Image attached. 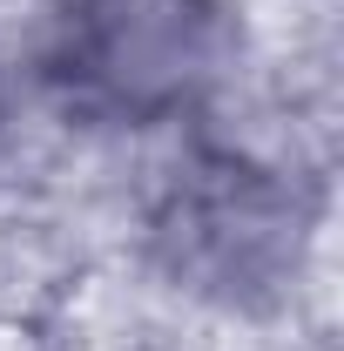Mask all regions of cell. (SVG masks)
Masks as SVG:
<instances>
[{"label": "cell", "instance_id": "obj_1", "mask_svg": "<svg viewBox=\"0 0 344 351\" xmlns=\"http://www.w3.org/2000/svg\"><path fill=\"white\" fill-rule=\"evenodd\" d=\"M75 54L115 108L156 115L203 68V0H75Z\"/></svg>", "mask_w": 344, "mask_h": 351}]
</instances>
